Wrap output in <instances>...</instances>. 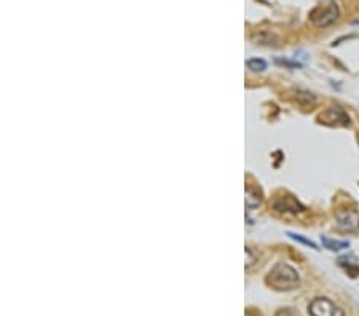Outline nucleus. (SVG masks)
<instances>
[{
    "label": "nucleus",
    "instance_id": "1",
    "mask_svg": "<svg viewBox=\"0 0 359 316\" xmlns=\"http://www.w3.org/2000/svg\"><path fill=\"white\" fill-rule=\"evenodd\" d=\"M265 281L275 291H292L299 287L300 277L294 267H290L286 262H278L268 272Z\"/></svg>",
    "mask_w": 359,
    "mask_h": 316
},
{
    "label": "nucleus",
    "instance_id": "2",
    "mask_svg": "<svg viewBox=\"0 0 359 316\" xmlns=\"http://www.w3.org/2000/svg\"><path fill=\"white\" fill-rule=\"evenodd\" d=\"M338 15H340L338 5L335 2H332V0H327V2L315 6L310 11V21L315 28H327V26L334 24L337 21Z\"/></svg>",
    "mask_w": 359,
    "mask_h": 316
},
{
    "label": "nucleus",
    "instance_id": "3",
    "mask_svg": "<svg viewBox=\"0 0 359 316\" xmlns=\"http://www.w3.org/2000/svg\"><path fill=\"white\" fill-rule=\"evenodd\" d=\"M308 313L311 316H345V312L326 297H316L310 302Z\"/></svg>",
    "mask_w": 359,
    "mask_h": 316
},
{
    "label": "nucleus",
    "instance_id": "4",
    "mask_svg": "<svg viewBox=\"0 0 359 316\" xmlns=\"http://www.w3.org/2000/svg\"><path fill=\"white\" fill-rule=\"evenodd\" d=\"M318 120H320V123L327 125V126H348L350 125L348 113L337 105L329 107V109H326L323 113H320Z\"/></svg>",
    "mask_w": 359,
    "mask_h": 316
},
{
    "label": "nucleus",
    "instance_id": "5",
    "mask_svg": "<svg viewBox=\"0 0 359 316\" xmlns=\"http://www.w3.org/2000/svg\"><path fill=\"white\" fill-rule=\"evenodd\" d=\"M337 228L345 233L359 230V212L356 210H345L337 214Z\"/></svg>",
    "mask_w": 359,
    "mask_h": 316
},
{
    "label": "nucleus",
    "instance_id": "6",
    "mask_svg": "<svg viewBox=\"0 0 359 316\" xmlns=\"http://www.w3.org/2000/svg\"><path fill=\"white\" fill-rule=\"evenodd\" d=\"M273 210L278 212H284V214H299L303 212L305 208L297 201L292 195H281V197H276L273 201Z\"/></svg>",
    "mask_w": 359,
    "mask_h": 316
},
{
    "label": "nucleus",
    "instance_id": "7",
    "mask_svg": "<svg viewBox=\"0 0 359 316\" xmlns=\"http://www.w3.org/2000/svg\"><path fill=\"white\" fill-rule=\"evenodd\" d=\"M262 203V193L257 187L248 184L246 185V208L248 210H254Z\"/></svg>",
    "mask_w": 359,
    "mask_h": 316
},
{
    "label": "nucleus",
    "instance_id": "8",
    "mask_svg": "<svg viewBox=\"0 0 359 316\" xmlns=\"http://www.w3.org/2000/svg\"><path fill=\"white\" fill-rule=\"evenodd\" d=\"M321 241L324 247H327L329 251H342V249H347L350 247V243L348 241H338V240H330L327 237H321Z\"/></svg>",
    "mask_w": 359,
    "mask_h": 316
},
{
    "label": "nucleus",
    "instance_id": "9",
    "mask_svg": "<svg viewBox=\"0 0 359 316\" xmlns=\"http://www.w3.org/2000/svg\"><path fill=\"white\" fill-rule=\"evenodd\" d=\"M252 38L255 40L257 43H260V45H273L276 42V37L273 35L272 32H259V34H254Z\"/></svg>",
    "mask_w": 359,
    "mask_h": 316
},
{
    "label": "nucleus",
    "instance_id": "10",
    "mask_svg": "<svg viewBox=\"0 0 359 316\" xmlns=\"http://www.w3.org/2000/svg\"><path fill=\"white\" fill-rule=\"evenodd\" d=\"M295 99L299 101L302 105H305V107L313 105L316 103L315 96L311 95V93H308V91H295Z\"/></svg>",
    "mask_w": 359,
    "mask_h": 316
},
{
    "label": "nucleus",
    "instance_id": "11",
    "mask_svg": "<svg viewBox=\"0 0 359 316\" xmlns=\"http://www.w3.org/2000/svg\"><path fill=\"white\" fill-rule=\"evenodd\" d=\"M246 64H248V69H251L252 72H262V70L267 69V63L263 61V59H259V58L249 59Z\"/></svg>",
    "mask_w": 359,
    "mask_h": 316
},
{
    "label": "nucleus",
    "instance_id": "12",
    "mask_svg": "<svg viewBox=\"0 0 359 316\" xmlns=\"http://www.w3.org/2000/svg\"><path fill=\"white\" fill-rule=\"evenodd\" d=\"M290 238L292 240H295V241H299V243H303V245H307V246H310V247H313V249H318L316 247V245L313 243V241H310V240H307V238H303V237H300V235H295V233H287Z\"/></svg>",
    "mask_w": 359,
    "mask_h": 316
},
{
    "label": "nucleus",
    "instance_id": "13",
    "mask_svg": "<svg viewBox=\"0 0 359 316\" xmlns=\"http://www.w3.org/2000/svg\"><path fill=\"white\" fill-rule=\"evenodd\" d=\"M246 255H248V262H246V270H251L252 265L255 264V255L251 247H246Z\"/></svg>",
    "mask_w": 359,
    "mask_h": 316
},
{
    "label": "nucleus",
    "instance_id": "14",
    "mask_svg": "<svg viewBox=\"0 0 359 316\" xmlns=\"http://www.w3.org/2000/svg\"><path fill=\"white\" fill-rule=\"evenodd\" d=\"M275 316H295V313L292 310H280Z\"/></svg>",
    "mask_w": 359,
    "mask_h": 316
}]
</instances>
